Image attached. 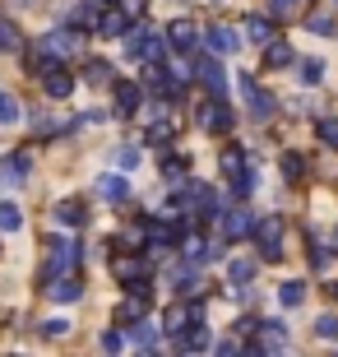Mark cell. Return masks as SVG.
Masks as SVG:
<instances>
[{
    "label": "cell",
    "instance_id": "18",
    "mask_svg": "<svg viewBox=\"0 0 338 357\" xmlns=\"http://www.w3.org/2000/svg\"><path fill=\"white\" fill-rule=\"evenodd\" d=\"M125 344H135V348H139V353H153V348L158 344H162V330H158V325H153V320H130V334H125Z\"/></svg>",
    "mask_w": 338,
    "mask_h": 357
},
{
    "label": "cell",
    "instance_id": "4",
    "mask_svg": "<svg viewBox=\"0 0 338 357\" xmlns=\"http://www.w3.org/2000/svg\"><path fill=\"white\" fill-rule=\"evenodd\" d=\"M195 126H199V130H213V135H227V130L236 126V112L222 102L218 93H213L208 102H199V107H195Z\"/></svg>",
    "mask_w": 338,
    "mask_h": 357
},
{
    "label": "cell",
    "instance_id": "48",
    "mask_svg": "<svg viewBox=\"0 0 338 357\" xmlns=\"http://www.w3.org/2000/svg\"><path fill=\"white\" fill-rule=\"evenodd\" d=\"M329 297H334V302H338V283H329Z\"/></svg>",
    "mask_w": 338,
    "mask_h": 357
},
{
    "label": "cell",
    "instance_id": "22",
    "mask_svg": "<svg viewBox=\"0 0 338 357\" xmlns=\"http://www.w3.org/2000/svg\"><path fill=\"white\" fill-rule=\"evenodd\" d=\"M260 47H264V70H287L292 61H297V52H292V47L278 38V33H273L269 42H260Z\"/></svg>",
    "mask_w": 338,
    "mask_h": 357
},
{
    "label": "cell",
    "instance_id": "32",
    "mask_svg": "<svg viewBox=\"0 0 338 357\" xmlns=\"http://www.w3.org/2000/svg\"><path fill=\"white\" fill-rule=\"evenodd\" d=\"M171 139H176V126H171V121H153V126H148V144H158V153H162Z\"/></svg>",
    "mask_w": 338,
    "mask_h": 357
},
{
    "label": "cell",
    "instance_id": "29",
    "mask_svg": "<svg viewBox=\"0 0 338 357\" xmlns=\"http://www.w3.org/2000/svg\"><path fill=\"white\" fill-rule=\"evenodd\" d=\"M0 52H24V33H19V24L5 19V14H0Z\"/></svg>",
    "mask_w": 338,
    "mask_h": 357
},
{
    "label": "cell",
    "instance_id": "16",
    "mask_svg": "<svg viewBox=\"0 0 338 357\" xmlns=\"http://www.w3.org/2000/svg\"><path fill=\"white\" fill-rule=\"evenodd\" d=\"M171 292H176V297H199V292H204V278H199V265H176L171 269Z\"/></svg>",
    "mask_w": 338,
    "mask_h": 357
},
{
    "label": "cell",
    "instance_id": "49",
    "mask_svg": "<svg viewBox=\"0 0 338 357\" xmlns=\"http://www.w3.org/2000/svg\"><path fill=\"white\" fill-rule=\"evenodd\" d=\"M334 246H338V227H334Z\"/></svg>",
    "mask_w": 338,
    "mask_h": 357
},
{
    "label": "cell",
    "instance_id": "13",
    "mask_svg": "<svg viewBox=\"0 0 338 357\" xmlns=\"http://www.w3.org/2000/svg\"><path fill=\"white\" fill-rule=\"evenodd\" d=\"M112 274H116V283H144V278H153V260H139V255H121L116 265H112Z\"/></svg>",
    "mask_w": 338,
    "mask_h": 357
},
{
    "label": "cell",
    "instance_id": "37",
    "mask_svg": "<svg viewBox=\"0 0 338 357\" xmlns=\"http://www.w3.org/2000/svg\"><path fill=\"white\" fill-rule=\"evenodd\" d=\"M306 28H311L315 38H334V33H338L334 14H311V19H306Z\"/></svg>",
    "mask_w": 338,
    "mask_h": 357
},
{
    "label": "cell",
    "instance_id": "47",
    "mask_svg": "<svg viewBox=\"0 0 338 357\" xmlns=\"http://www.w3.org/2000/svg\"><path fill=\"white\" fill-rule=\"evenodd\" d=\"M218 353H222V357H232V353H241V339H236V334H232V339H222V344H218Z\"/></svg>",
    "mask_w": 338,
    "mask_h": 357
},
{
    "label": "cell",
    "instance_id": "9",
    "mask_svg": "<svg viewBox=\"0 0 338 357\" xmlns=\"http://www.w3.org/2000/svg\"><path fill=\"white\" fill-rule=\"evenodd\" d=\"M42 52H52V56H75L79 47H84V33H75V28H52V33H42V42H38Z\"/></svg>",
    "mask_w": 338,
    "mask_h": 357
},
{
    "label": "cell",
    "instance_id": "23",
    "mask_svg": "<svg viewBox=\"0 0 338 357\" xmlns=\"http://www.w3.org/2000/svg\"><path fill=\"white\" fill-rule=\"evenodd\" d=\"M42 89H47V98H56V102H61V98H70V93H75V75H70L66 66H56V70H47V75H42Z\"/></svg>",
    "mask_w": 338,
    "mask_h": 357
},
{
    "label": "cell",
    "instance_id": "19",
    "mask_svg": "<svg viewBox=\"0 0 338 357\" xmlns=\"http://www.w3.org/2000/svg\"><path fill=\"white\" fill-rule=\"evenodd\" d=\"M93 190H98L107 204H121V199H130V181H125V172H102Z\"/></svg>",
    "mask_w": 338,
    "mask_h": 357
},
{
    "label": "cell",
    "instance_id": "31",
    "mask_svg": "<svg viewBox=\"0 0 338 357\" xmlns=\"http://www.w3.org/2000/svg\"><path fill=\"white\" fill-rule=\"evenodd\" d=\"M112 167H116V172H135V167H139V149H135V144L112 149Z\"/></svg>",
    "mask_w": 338,
    "mask_h": 357
},
{
    "label": "cell",
    "instance_id": "46",
    "mask_svg": "<svg viewBox=\"0 0 338 357\" xmlns=\"http://www.w3.org/2000/svg\"><path fill=\"white\" fill-rule=\"evenodd\" d=\"M297 5H301V0H269V14L278 19V14H292Z\"/></svg>",
    "mask_w": 338,
    "mask_h": 357
},
{
    "label": "cell",
    "instance_id": "5",
    "mask_svg": "<svg viewBox=\"0 0 338 357\" xmlns=\"http://www.w3.org/2000/svg\"><path fill=\"white\" fill-rule=\"evenodd\" d=\"M250 237L260 241V255H264V260H283V218H278V213L255 218V223H250Z\"/></svg>",
    "mask_w": 338,
    "mask_h": 357
},
{
    "label": "cell",
    "instance_id": "10",
    "mask_svg": "<svg viewBox=\"0 0 338 357\" xmlns=\"http://www.w3.org/2000/svg\"><path fill=\"white\" fill-rule=\"evenodd\" d=\"M148 297H153V278H144V283H130V297L121 302V325H130V320H139L144 311H148Z\"/></svg>",
    "mask_w": 338,
    "mask_h": 357
},
{
    "label": "cell",
    "instance_id": "43",
    "mask_svg": "<svg viewBox=\"0 0 338 357\" xmlns=\"http://www.w3.org/2000/svg\"><path fill=\"white\" fill-rule=\"evenodd\" d=\"M98 344H102V353H121V348H125V330H102Z\"/></svg>",
    "mask_w": 338,
    "mask_h": 357
},
{
    "label": "cell",
    "instance_id": "51",
    "mask_svg": "<svg viewBox=\"0 0 338 357\" xmlns=\"http://www.w3.org/2000/svg\"><path fill=\"white\" fill-rule=\"evenodd\" d=\"M98 5H112V0H98Z\"/></svg>",
    "mask_w": 338,
    "mask_h": 357
},
{
    "label": "cell",
    "instance_id": "17",
    "mask_svg": "<svg viewBox=\"0 0 338 357\" xmlns=\"http://www.w3.org/2000/svg\"><path fill=\"white\" fill-rule=\"evenodd\" d=\"M47 297H52V302H61V306H70V302H79V297H84V278H75V274H61V278H47Z\"/></svg>",
    "mask_w": 338,
    "mask_h": 357
},
{
    "label": "cell",
    "instance_id": "44",
    "mask_svg": "<svg viewBox=\"0 0 338 357\" xmlns=\"http://www.w3.org/2000/svg\"><path fill=\"white\" fill-rule=\"evenodd\" d=\"M315 334H320V339H338V316L334 311H325V316L315 320Z\"/></svg>",
    "mask_w": 338,
    "mask_h": 357
},
{
    "label": "cell",
    "instance_id": "28",
    "mask_svg": "<svg viewBox=\"0 0 338 357\" xmlns=\"http://www.w3.org/2000/svg\"><path fill=\"white\" fill-rule=\"evenodd\" d=\"M292 66H297V79L306 84V89H315V84L325 79V61H320V56H306V61H292Z\"/></svg>",
    "mask_w": 338,
    "mask_h": 357
},
{
    "label": "cell",
    "instance_id": "52",
    "mask_svg": "<svg viewBox=\"0 0 338 357\" xmlns=\"http://www.w3.org/2000/svg\"><path fill=\"white\" fill-rule=\"evenodd\" d=\"M334 5H338V0H334Z\"/></svg>",
    "mask_w": 338,
    "mask_h": 357
},
{
    "label": "cell",
    "instance_id": "30",
    "mask_svg": "<svg viewBox=\"0 0 338 357\" xmlns=\"http://www.w3.org/2000/svg\"><path fill=\"white\" fill-rule=\"evenodd\" d=\"M84 79H89L93 89H102V84H112V61H102V56H93L89 66H84Z\"/></svg>",
    "mask_w": 338,
    "mask_h": 357
},
{
    "label": "cell",
    "instance_id": "50",
    "mask_svg": "<svg viewBox=\"0 0 338 357\" xmlns=\"http://www.w3.org/2000/svg\"><path fill=\"white\" fill-rule=\"evenodd\" d=\"M14 5H28V0H14Z\"/></svg>",
    "mask_w": 338,
    "mask_h": 357
},
{
    "label": "cell",
    "instance_id": "39",
    "mask_svg": "<svg viewBox=\"0 0 338 357\" xmlns=\"http://www.w3.org/2000/svg\"><path fill=\"white\" fill-rule=\"evenodd\" d=\"M246 149H222V172L232 176V172H241V167H246Z\"/></svg>",
    "mask_w": 338,
    "mask_h": 357
},
{
    "label": "cell",
    "instance_id": "20",
    "mask_svg": "<svg viewBox=\"0 0 338 357\" xmlns=\"http://www.w3.org/2000/svg\"><path fill=\"white\" fill-rule=\"evenodd\" d=\"M171 344L181 348V353H204V348H208V325H204V316L190 320V325H185V330L171 339Z\"/></svg>",
    "mask_w": 338,
    "mask_h": 357
},
{
    "label": "cell",
    "instance_id": "25",
    "mask_svg": "<svg viewBox=\"0 0 338 357\" xmlns=\"http://www.w3.org/2000/svg\"><path fill=\"white\" fill-rule=\"evenodd\" d=\"M28 167H33V158H28V153H14V158H5V162H0V185H24Z\"/></svg>",
    "mask_w": 338,
    "mask_h": 357
},
{
    "label": "cell",
    "instance_id": "33",
    "mask_svg": "<svg viewBox=\"0 0 338 357\" xmlns=\"http://www.w3.org/2000/svg\"><path fill=\"white\" fill-rule=\"evenodd\" d=\"M278 302L283 306H301L306 302V283H301V278H287L283 288H278Z\"/></svg>",
    "mask_w": 338,
    "mask_h": 357
},
{
    "label": "cell",
    "instance_id": "24",
    "mask_svg": "<svg viewBox=\"0 0 338 357\" xmlns=\"http://www.w3.org/2000/svg\"><path fill=\"white\" fill-rule=\"evenodd\" d=\"M139 102H144V89H139V84H130V79H121L116 84V116H135Z\"/></svg>",
    "mask_w": 338,
    "mask_h": 357
},
{
    "label": "cell",
    "instance_id": "34",
    "mask_svg": "<svg viewBox=\"0 0 338 357\" xmlns=\"http://www.w3.org/2000/svg\"><path fill=\"white\" fill-rule=\"evenodd\" d=\"M19 116H24V112H19V98H14L10 89H0V126H14Z\"/></svg>",
    "mask_w": 338,
    "mask_h": 357
},
{
    "label": "cell",
    "instance_id": "27",
    "mask_svg": "<svg viewBox=\"0 0 338 357\" xmlns=\"http://www.w3.org/2000/svg\"><path fill=\"white\" fill-rule=\"evenodd\" d=\"M162 181H167V185L190 181V162H185V158H171L167 149H162Z\"/></svg>",
    "mask_w": 338,
    "mask_h": 357
},
{
    "label": "cell",
    "instance_id": "21",
    "mask_svg": "<svg viewBox=\"0 0 338 357\" xmlns=\"http://www.w3.org/2000/svg\"><path fill=\"white\" fill-rule=\"evenodd\" d=\"M98 14H102V5H98V0H84V5H75V10H70V24L66 28H75V33H84V38H89V33H98Z\"/></svg>",
    "mask_w": 338,
    "mask_h": 357
},
{
    "label": "cell",
    "instance_id": "8",
    "mask_svg": "<svg viewBox=\"0 0 338 357\" xmlns=\"http://www.w3.org/2000/svg\"><path fill=\"white\" fill-rule=\"evenodd\" d=\"M130 24H135V14L121 10L116 0H112V5H102V14H98V38H125Z\"/></svg>",
    "mask_w": 338,
    "mask_h": 357
},
{
    "label": "cell",
    "instance_id": "12",
    "mask_svg": "<svg viewBox=\"0 0 338 357\" xmlns=\"http://www.w3.org/2000/svg\"><path fill=\"white\" fill-rule=\"evenodd\" d=\"M204 47L213 56H236V52H241V33H236V28H227V24H213L204 33Z\"/></svg>",
    "mask_w": 338,
    "mask_h": 357
},
{
    "label": "cell",
    "instance_id": "11",
    "mask_svg": "<svg viewBox=\"0 0 338 357\" xmlns=\"http://www.w3.org/2000/svg\"><path fill=\"white\" fill-rule=\"evenodd\" d=\"M167 47H171L176 56H185V61H190V56H195V47H199L195 24H190V19H176V24L167 28Z\"/></svg>",
    "mask_w": 338,
    "mask_h": 357
},
{
    "label": "cell",
    "instance_id": "41",
    "mask_svg": "<svg viewBox=\"0 0 338 357\" xmlns=\"http://www.w3.org/2000/svg\"><path fill=\"white\" fill-rule=\"evenodd\" d=\"M306 241H311V265L315 269H329V246L315 237V232H306Z\"/></svg>",
    "mask_w": 338,
    "mask_h": 357
},
{
    "label": "cell",
    "instance_id": "42",
    "mask_svg": "<svg viewBox=\"0 0 338 357\" xmlns=\"http://www.w3.org/2000/svg\"><path fill=\"white\" fill-rule=\"evenodd\" d=\"M75 330L66 316H56V320H42V339H66V334Z\"/></svg>",
    "mask_w": 338,
    "mask_h": 357
},
{
    "label": "cell",
    "instance_id": "6",
    "mask_svg": "<svg viewBox=\"0 0 338 357\" xmlns=\"http://www.w3.org/2000/svg\"><path fill=\"white\" fill-rule=\"evenodd\" d=\"M204 316V306L195 302V297H181V302H171L167 311H162V320H158V330L167 334V339H176V334L190 325V320H199Z\"/></svg>",
    "mask_w": 338,
    "mask_h": 357
},
{
    "label": "cell",
    "instance_id": "2",
    "mask_svg": "<svg viewBox=\"0 0 338 357\" xmlns=\"http://www.w3.org/2000/svg\"><path fill=\"white\" fill-rule=\"evenodd\" d=\"M125 56L158 66V61H167V38H158L153 28H135L130 24V33H125Z\"/></svg>",
    "mask_w": 338,
    "mask_h": 357
},
{
    "label": "cell",
    "instance_id": "40",
    "mask_svg": "<svg viewBox=\"0 0 338 357\" xmlns=\"http://www.w3.org/2000/svg\"><path fill=\"white\" fill-rule=\"evenodd\" d=\"M283 176L287 181H301V176H306V158H301V153H283Z\"/></svg>",
    "mask_w": 338,
    "mask_h": 357
},
{
    "label": "cell",
    "instance_id": "14",
    "mask_svg": "<svg viewBox=\"0 0 338 357\" xmlns=\"http://www.w3.org/2000/svg\"><path fill=\"white\" fill-rule=\"evenodd\" d=\"M52 218H56L61 227H84V223H89V204H84L79 195H66V199H56Z\"/></svg>",
    "mask_w": 338,
    "mask_h": 357
},
{
    "label": "cell",
    "instance_id": "15",
    "mask_svg": "<svg viewBox=\"0 0 338 357\" xmlns=\"http://www.w3.org/2000/svg\"><path fill=\"white\" fill-rule=\"evenodd\" d=\"M250 218L246 209H218V227H222V241H241V237H250Z\"/></svg>",
    "mask_w": 338,
    "mask_h": 357
},
{
    "label": "cell",
    "instance_id": "45",
    "mask_svg": "<svg viewBox=\"0 0 338 357\" xmlns=\"http://www.w3.org/2000/svg\"><path fill=\"white\" fill-rule=\"evenodd\" d=\"M255 330H260V320H255V316H241V320L232 325V334H236V339H250Z\"/></svg>",
    "mask_w": 338,
    "mask_h": 357
},
{
    "label": "cell",
    "instance_id": "38",
    "mask_svg": "<svg viewBox=\"0 0 338 357\" xmlns=\"http://www.w3.org/2000/svg\"><path fill=\"white\" fill-rule=\"evenodd\" d=\"M255 278V260H232L227 265V283H250Z\"/></svg>",
    "mask_w": 338,
    "mask_h": 357
},
{
    "label": "cell",
    "instance_id": "7",
    "mask_svg": "<svg viewBox=\"0 0 338 357\" xmlns=\"http://www.w3.org/2000/svg\"><path fill=\"white\" fill-rule=\"evenodd\" d=\"M190 75L204 84L208 93H227V70H222V56H190Z\"/></svg>",
    "mask_w": 338,
    "mask_h": 357
},
{
    "label": "cell",
    "instance_id": "3",
    "mask_svg": "<svg viewBox=\"0 0 338 357\" xmlns=\"http://www.w3.org/2000/svg\"><path fill=\"white\" fill-rule=\"evenodd\" d=\"M236 89H241V98H246V107H250V116H255V121H269L273 112H278V98H273V93H264L260 79H255L250 70H241V75H236Z\"/></svg>",
    "mask_w": 338,
    "mask_h": 357
},
{
    "label": "cell",
    "instance_id": "36",
    "mask_svg": "<svg viewBox=\"0 0 338 357\" xmlns=\"http://www.w3.org/2000/svg\"><path fill=\"white\" fill-rule=\"evenodd\" d=\"M315 135H320V144L338 149V116H320L315 121Z\"/></svg>",
    "mask_w": 338,
    "mask_h": 357
},
{
    "label": "cell",
    "instance_id": "26",
    "mask_svg": "<svg viewBox=\"0 0 338 357\" xmlns=\"http://www.w3.org/2000/svg\"><path fill=\"white\" fill-rule=\"evenodd\" d=\"M241 33H246L250 42H269L273 33H278V28H273V14H246V24H241Z\"/></svg>",
    "mask_w": 338,
    "mask_h": 357
},
{
    "label": "cell",
    "instance_id": "35",
    "mask_svg": "<svg viewBox=\"0 0 338 357\" xmlns=\"http://www.w3.org/2000/svg\"><path fill=\"white\" fill-rule=\"evenodd\" d=\"M0 227H5V232H19V227H24V209L5 199V204H0Z\"/></svg>",
    "mask_w": 338,
    "mask_h": 357
},
{
    "label": "cell",
    "instance_id": "1",
    "mask_svg": "<svg viewBox=\"0 0 338 357\" xmlns=\"http://www.w3.org/2000/svg\"><path fill=\"white\" fill-rule=\"evenodd\" d=\"M84 260V241H70L61 232H47V265H42V283L47 278H61Z\"/></svg>",
    "mask_w": 338,
    "mask_h": 357
}]
</instances>
